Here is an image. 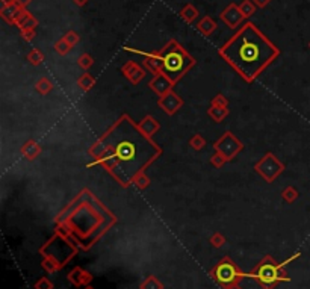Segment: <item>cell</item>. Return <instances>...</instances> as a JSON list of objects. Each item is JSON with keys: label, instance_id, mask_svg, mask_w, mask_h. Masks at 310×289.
<instances>
[{"label": "cell", "instance_id": "cell-1", "mask_svg": "<svg viewBox=\"0 0 310 289\" xmlns=\"http://www.w3.org/2000/svg\"><path fill=\"white\" fill-rule=\"evenodd\" d=\"M88 153L94 159L88 168L101 165L123 188H129L133 179L162 155V149L124 114L91 146Z\"/></svg>", "mask_w": 310, "mask_h": 289}, {"label": "cell", "instance_id": "cell-2", "mask_svg": "<svg viewBox=\"0 0 310 289\" xmlns=\"http://www.w3.org/2000/svg\"><path fill=\"white\" fill-rule=\"evenodd\" d=\"M218 52L247 82L256 80L280 55L279 47L250 22L244 23Z\"/></svg>", "mask_w": 310, "mask_h": 289}, {"label": "cell", "instance_id": "cell-3", "mask_svg": "<svg viewBox=\"0 0 310 289\" xmlns=\"http://www.w3.org/2000/svg\"><path fill=\"white\" fill-rule=\"evenodd\" d=\"M159 58L162 61V73L167 74L174 85L197 63L176 39H171L159 50Z\"/></svg>", "mask_w": 310, "mask_h": 289}, {"label": "cell", "instance_id": "cell-4", "mask_svg": "<svg viewBox=\"0 0 310 289\" xmlns=\"http://www.w3.org/2000/svg\"><path fill=\"white\" fill-rule=\"evenodd\" d=\"M247 277L256 280L263 289H274L279 283L291 280L281 263H277L271 256L263 257L250 273H247Z\"/></svg>", "mask_w": 310, "mask_h": 289}, {"label": "cell", "instance_id": "cell-5", "mask_svg": "<svg viewBox=\"0 0 310 289\" xmlns=\"http://www.w3.org/2000/svg\"><path fill=\"white\" fill-rule=\"evenodd\" d=\"M79 245L76 244L74 239H65L59 235H53V238L50 241H47L43 247L39 249V253L43 255V257H52L55 259L61 268H64L65 263L70 262V259H73L77 255Z\"/></svg>", "mask_w": 310, "mask_h": 289}, {"label": "cell", "instance_id": "cell-6", "mask_svg": "<svg viewBox=\"0 0 310 289\" xmlns=\"http://www.w3.org/2000/svg\"><path fill=\"white\" fill-rule=\"evenodd\" d=\"M211 277L221 288H225L233 283H239L242 279L247 277V273H242L239 266L229 256H225L211 270Z\"/></svg>", "mask_w": 310, "mask_h": 289}, {"label": "cell", "instance_id": "cell-7", "mask_svg": "<svg viewBox=\"0 0 310 289\" xmlns=\"http://www.w3.org/2000/svg\"><path fill=\"white\" fill-rule=\"evenodd\" d=\"M254 170L266 180V182H274L283 171H284V163L279 161L273 153H266L256 165Z\"/></svg>", "mask_w": 310, "mask_h": 289}, {"label": "cell", "instance_id": "cell-8", "mask_svg": "<svg viewBox=\"0 0 310 289\" xmlns=\"http://www.w3.org/2000/svg\"><path fill=\"white\" fill-rule=\"evenodd\" d=\"M214 149L217 153L222 155L225 161H232L244 149V146L232 132H224V135L214 144Z\"/></svg>", "mask_w": 310, "mask_h": 289}, {"label": "cell", "instance_id": "cell-9", "mask_svg": "<svg viewBox=\"0 0 310 289\" xmlns=\"http://www.w3.org/2000/svg\"><path fill=\"white\" fill-rule=\"evenodd\" d=\"M159 108L167 114V115H174L179 109H182L183 106V100L182 97H179L173 90L167 94H163L162 97H159L157 100Z\"/></svg>", "mask_w": 310, "mask_h": 289}, {"label": "cell", "instance_id": "cell-10", "mask_svg": "<svg viewBox=\"0 0 310 289\" xmlns=\"http://www.w3.org/2000/svg\"><path fill=\"white\" fill-rule=\"evenodd\" d=\"M221 20H222V22H224L227 26H229V28L236 29L238 26L244 25L245 17H244V14L241 12L239 6H238L236 3H230L229 6H227V8L221 12Z\"/></svg>", "mask_w": 310, "mask_h": 289}, {"label": "cell", "instance_id": "cell-11", "mask_svg": "<svg viewBox=\"0 0 310 289\" xmlns=\"http://www.w3.org/2000/svg\"><path fill=\"white\" fill-rule=\"evenodd\" d=\"M149 85H150V88H152L159 97H162L163 94L170 93V91L173 90V87H174V84L170 80V77H168L167 74H163L162 71L153 76V79L150 80V84H149Z\"/></svg>", "mask_w": 310, "mask_h": 289}, {"label": "cell", "instance_id": "cell-12", "mask_svg": "<svg viewBox=\"0 0 310 289\" xmlns=\"http://www.w3.org/2000/svg\"><path fill=\"white\" fill-rule=\"evenodd\" d=\"M146 71H147L146 68H142L141 65L133 63V61H127V63L121 67V73L126 76L133 85L139 84V82L146 77Z\"/></svg>", "mask_w": 310, "mask_h": 289}, {"label": "cell", "instance_id": "cell-13", "mask_svg": "<svg viewBox=\"0 0 310 289\" xmlns=\"http://www.w3.org/2000/svg\"><path fill=\"white\" fill-rule=\"evenodd\" d=\"M25 12H26V8L20 3H14L11 6H2V9H0V15H2V18L9 25H17V22L22 18Z\"/></svg>", "mask_w": 310, "mask_h": 289}, {"label": "cell", "instance_id": "cell-14", "mask_svg": "<svg viewBox=\"0 0 310 289\" xmlns=\"http://www.w3.org/2000/svg\"><path fill=\"white\" fill-rule=\"evenodd\" d=\"M138 128H139V130H141L144 135H147L149 138H152L155 133H157V132H159L160 125H159V123L155 120V117H152V115H146V117H144V118L138 123Z\"/></svg>", "mask_w": 310, "mask_h": 289}, {"label": "cell", "instance_id": "cell-15", "mask_svg": "<svg viewBox=\"0 0 310 289\" xmlns=\"http://www.w3.org/2000/svg\"><path fill=\"white\" fill-rule=\"evenodd\" d=\"M41 152H43V149H41V146L33 141V139H29L25 142V146L22 147V155L28 159V161H33L35 158H38L41 155Z\"/></svg>", "mask_w": 310, "mask_h": 289}, {"label": "cell", "instance_id": "cell-16", "mask_svg": "<svg viewBox=\"0 0 310 289\" xmlns=\"http://www.w3.org/2000/svg\"><path fill=\"white\" fill-rule=\"evenodd\" d=\"M195 26H197V31L201 35H204V36H211L215 32V29H217V23L214 22V18L209 17V15L203 17Z\"/></svg>", "mask_w": 310, "mask_h": 289}, {"label": "cell", "instance_id": "cell-17", "mask_svg": "<svg viewBox=\"0 0 310 289\" xmlns=\"http://www.w3.org/2000/svg\"><path fill=\"white\" fill-rule=\"evenodd\" d=\"M36 25H38V20L31 14V12H25L22 15V18L17 22V26L20 28V31H29V29H36Z\"/></svg>", "mask_w": 310, "mask_h": 289}, {"label": "cell", "instance_id": "cell-18", "mask_svg": "<svg viewBox=\"0 0 310 289\" xmlns=\"http://www.w3.org/2000/svg\"><path fill=\"white\" fill-rule=\"evenodd\" d=\"M198 9L192 5V3H186L183 8H182V11L179 12V15H180V18H183L186 23H194V20H197V17H198Z\"/></svg>", "mask_w": 310, "mask_h": 289}, {"label": "cell", "instance_id": "cell-19", "mask_svg": "<svg viewBox=\"0 0 310 289\" xmlns=\"http://www.w3.org/2000/svg\"><path fill=\"white\" fill-rule=\"evenodd\" d=\"M77 85L82 91H90L94 85H95V79L90 74V73H84L79 79H77Z\"/></svg>", "mask_w": 310, "mask_h": 289}, {"label": "cell", "instance_id": "cell-20", "mask_svg": "<svg viewBox=\"0 0 310 289\" xmlns=\"http://www.w3.org/2000/svg\"><path fill=\"white\" fill-rule=\"evenodd\" d=\"M35 90L39 93V94H49L52 90H53V84H52V80L49 77H39L36 80V84H35Z\"/></svg>", "mask_w": 310, "mask_h": 289}, {"label": "cell", "instance_id": "cell-21", "mask_svg": "<svg viewBox=\"0 0 310 289\" xmlns=\"http://www.w3.org/2000/svg\"><path fill=\"white\" fill-rule=\"evenodd\" d=\"M208 114H209V117L214 121L221 123L227 115H229V109H227V108H219V106H211L208 109Z\"/></svg>", "mask_w": 310, "mask_h": 289}, {"label": "cell", "instance_id": "cell-22", "mask_svg": "<svg viewBox=\"0 0 310 289\" xmlns=\"http://www.w3.org/2000/svg\"><path fill=\"white\" fill-rule=\"evenodd\" d=\"M139 289H163L162 282L155 277V276H149L147 279H144L139 285Z\"/></svg>", "mask_w": 310, "mask_h": 289}, {"label": "cell", "instance_id": "cell-23", "mask_svg": "<svg viewBox=\"0 0 310 289\" xmlns=\"http://www.w3.org/2000/svg\"><path fill=\"white\" fill-rule=\"evenodd\" d=\"M41 266H43V270L44 271H47L49 274H53V273H58L59 270H61V265L55 260V259H52V257H43V262H41Z\"/></svg>", "mask_w": 310, "mask_h": 289}, {"label": "cell", "instance_id": "cell-24", "mask_svg": "<svg viewBox=\"0 0 310 289\" xmlns=\"http://www.w3.org/2000/svg\"><path fill=\"white\" fill-rule=\"evenodd\" d=\"M82 276H84V270L80 266H74L68 273V282L74 286H82Z\"/></svg>", "mask_w": 310, "mask_h": 289}, {"label": "cell", "instance_id": "cell-25", "mask_svg": "<svg viewBox=\"0 0 310 289\" xmlns=\"http://www.w3.org/2000/svg\"><path fill=\"white\" fill-rule=\"evenodd\" d=\"M26 59L29 61V63L32 64V65H41L43 64V61H44V55H43V52L41 50H38V49H32L29 53H28V56H26Z\"/></svg>", "mask_w": 310, "mask_h": 289}, {"label": "cell", "instance_id": "cell-26", "mask_svg": "<svg viewBox=\"0 0 310 289\" xmlns=\"http://www.w3.org/2000/svg\"><path fill=\"white\" fill-rule=\"evenodd\" d=\"M133 185L138 188V190H146L150 187V179L149 176L146 174V171L139 173L135 179H133Z\"/></svg>", "mask_w": 310, "mask_h": 289}, {"label": "cell", "instance_id": "cell-27", "mask_svg": "<svg viewBox=\"0 0 310 289\" xmlns=\"http://www.w3.org/2000/svg\"><path fill=\"white\" fill-rule=\"evenodd\" d=\"M239 9L244 14V17L248 18V17H251L256 12V5H254L253 0H244V2L239 5Z\"/></svg>", "mask_w": 310, "mask_h": 289}, {"label": "cell", "instance_id": "cell-28", "mask_svg": "<svg viewBox=\"0 0 310 289\" xmlns=\"http://www.w3.org/2000/svg\"><path fill=\"white\" fill-rule=\"evenodd\" d=\"M298 191L294 188V187H286L284 190H283V193H281V197H283V200L286 201V203H294L297 198H298Z\"/></svg>", "mask_w": 310, "mask_h": 289}, {"label": "cell", "instance_id": "cell-29", "mask_svg": "<svg viewBox=\"0 0 310 289\" xmlns=\"http://www.w3.org/2000/svg\"><path fill=\"white\" fill-rule=\"evenodd\" d=\"M71 49H73V47L67 43V41H65L64 38L58 39L56 43H55V50H56V53L61 55V56H65Z\"/></svg>", "mask_w": 310, "mask_h": 289}, {"label": "cell", "instance_id": "cell-30", "mask_svg": "<svg viewBox=\"0 0 310 289\" xmlns=\"http://www.w3.org/2000/svg\"><path fill=\"white\" fill-rule=\"evenodd\" d=\"M79 65L84 68L85 71L88 70V68H91L93 67V64H94V59H93V56L91 55H88V53H84V55H80V58H79Z\"/></svg>", "mask_w": 310, "mask_h": 289}, {"label": "cell", "instance_id": "cell-31", "mask_svg": "<svg viewBox=\"0 0 310 289\" xmlns=\"http://www.w3.org/2000/svg\"><path fill=\"white\" fill-rule=\"evenodd\" d=\"M189 146H191L194 150H201V149L206 146V139H204L200 133H197V135H194V136L189 139Z\"/></svg>", "mask_w": 310, "mask_h": 289}, {"label": "cell", "instance_id": "cell-32", "mask_svg": "<svg viewBox=\"0 0 310 289\" xmlns=\"http://www.w3.org/2000/svg\"><path fill=\"white\" fill-rule=\"evenodd\" d=\"M209 242L215 247V249H219V247H222V245L225 244V238H224V235H222V233L217 232V233H214V235L211 236Z\"/></svg>", "mask_w": 310, "mask_h": 289}, {"label": "cell", "instance_id": "cell-33", "mask_svg": "<svg viewBox=\"0 0 310 289\" xmlns=\"http://www.w3.org/2000/svg\"><path fill=\"white\" fill-rule=\"evenodd\" d=\"M211 106H219V108H227L229 106V101H227V98L222 96V94H217L212 101H211Z\"/></svg>", "mask_w": 310, "mask_h": 289}, {"label": "cell", "instance_id": "cell-34", "mask_svg": "<svg viewBox=\"0 0 310 289\" xmlns=\"http://www.w3.org/2000/svg\"><path fill=\"white\" fill-rule=\"evenodd\" d=\"M62 38H64L65 41H67V43L73 47V46H76L77 43H79V41H80V36H79V33L77 32H74V31H70V32H67L64 36H62Z\"/></svg>", "mask_w": 310, "mask_h": 289}, {"label": "cell", "instance_id": "cell-35", "mask_svg": "<svg viewBox=\"0 0 310 289\" xmlns=\"http://www.w3.org/2000/svg\"><path fill=\"white\" fill-rule=\"evenodd\" d=\"M53 282L47 277H41L36 283H35V289H53Z\"/></svg>", "mask_w": 310, "mask_h": 289}, {"label": "cell", "instance_id": "cell-36", "mask_svg": "<svg viewBox=\"0 0 310 289\" xmlns=\"http://www.w3.org/2000/svg\"><path fill=\"white\" fill-rule=\"evenodd\" d=\"M225 162H227V161L224 159V156H222V155H219V153H217V152H215V155L211 158V163L214 165L215 168H221Z\"/></svg>", "mask_w": 310, "mask_h": 289}, {"label": "cell", "instance_id": "cell-37", "mask_svg": "<svg viewBox=\"0 0 310 289\" xmlns=\"http://www.w3.org/2000/svg\"><path fill=\"white\" fill-rule=\"evenodd\" d=\"M22 36H23V39L25 41H32L33 38H35V29H29V31H22Z\"/></svg>", "mask_w": 310, "mask_h": 289}, {"label": "cell", "instance_id": "cell-38", "mask_svg": "<svg viewBox=\"0 0 310 289\" xmlns=\"http://www.w3.org/2000/svg\"><path fill=\"white\" fill-rule=\"evenodd\" d=\"M93 282V274L88 271H84V276H82V286H88Z\"/></svg>", "mask_w": 310, "mask_h": 289}, {"label": "cell", "instance_id": "cell-39", "mask_svg": "<svg viewBox=\"0 0 310 289\" xmlns=\"http://www.w3.org/2000/svg\"><path fill=\"white\" fill-rule=\"evenodd\" d=\"M298 257H300V253H295L292 257H287L284 262H281V266H283V268H286V265H289V263H291V262H294V260H295V259H298Z\"/></svg>", "mask_w": 310, "mask_h": 289}, {"label": "cell", "instance_id": "cell-40", "mask_svg": "<svg viewBox=\"0 0 310 289\" xmlns=\"http://www.w3.org/2000/svg\"><path fill=\"white\" fill-rule=\"evenodd\" d=\"M253 2H254V5H256V6H259V8H265L266 5H270L271 0H253Z\"/></svg>", "mask_w": 310, "mask_h": 289}, {"label": "cell", "instance_id": "cell-41", "mask_svg": "<svg viewBox=\"0 0 310 289\" xmlns=\"http://www.w3.org/2000/svg\"><path fill=\"white\" fill-rule=\"evenodd\" d=\"M14 3H17V0H2V6H11Z\"/></svg>", "mask_w": 310, "mask_h": 289}, {"label": "cell", "instance_id": "cell-42", "mask_svg": "<svg viewBox=\"0 0 310 289\" xmlns=\"http://www.w3.org/2000/svg\"><path fill=\"white\" fill-rule=\"evenodd\" d=\"M73 2L77 5V6H85L88 3V0H73Z\"/></svg>", "mask_w": 310, "mask_h": 289}, {"label": "cell", "instance_id": "cell-43", "mask_svg": "<svg viewBox=\"0 0 310 289\" xmlns=\"http://www.w3.org/2000/svg\"><path fill=\"white\" fill-rule=\"evenodd\" d=\"M222 289H242V288L239 286V283H233V285H229V286H225Z\"/></svg>", "mask_w": 310, "mask_h": 289}, {"label": "cell", "instance_id": "cell-44", "mask_svg": "<svg viewBox=\"0 0 310 289\" xmlns=\"http://www.w3.org/2000/svg\"><path fill=\"white\" fill-rule=\"evenodd\" d=\"M31 2H32V0H17V3H20V5L25 6V8H26Z\"/></svg>", "mask_w": 310, "mask_h": 289}, {"label": "cell", "instance_id": "cell-45", "mask_svg": "<svg viewBox=\"0 0 310 289\" xmlns=\"http://www.w3.org/2000/svg\"><path fill=\"white\" fill-rule=\"evenodd\" d=\"M85 289H94V288L91 285H88V286H85Z\"/></svg>", "mask_w": 310, "mask_h": 289}, {"label": "cell", "instance_id": "cell-46", "mask_svg": "<svg viewBox=\"0 0 310 289\" xmlns=\"http://www.w3.org/2000/svg\"><path fill=\"white\" fill-rule=\"evenodd\" d=\"M309 49H310V41H309Z\"/></svg>", "mask_w": 310, "mask_h": 289}]
</instances>
